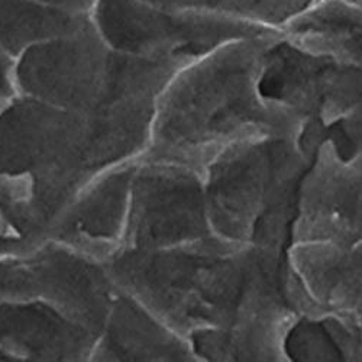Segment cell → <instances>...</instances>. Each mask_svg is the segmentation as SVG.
I'll use <instances>...</instances> for the list:
<instances>
[{"label":"cell","mask_w":362,"mask_h":362,"mask_svg":"<svg viewBox=\"0 0 362 362\" xmlns=\"http://www.w3.org/2000/svg\"><path fill=\"white\" fill-rule=\"evenodd\" d=\"M90 18L117 51L185 62H194L229 41L269 31L228 16L161 8L146 0H99Z\"/></svg>","instance_id":"cell-6"},{"label":"cell","mask_w":362,"mask_h":362,"mask_svg":"<svg viewBox=\"0 0 362 362\" xmlns=\"http://www.w3.org/2000/svg\"><path fill=\"white\" fill-rule=\"evenodd\" d=\"M41 243V239L26 230L12 209L0 206V259L22 254Z\"/></svg>","instance_id":"cell-15"},{"label":"cell","mask_w":362,"mask_h":362,"mask_svg":"<svg viewBox=\"0 0 362 362\" xmlns=\"http://www.w3.org/2000/svg\"><path fill=\"white\" fill-rule=\"evenodd\" d=\"M18 96L15 59L0 52V112Z\"/></svg>","instance_id":"cell-17"},{"label":"cell","mask_w":362,"mask_h":362,"mask_svg":"<svg viewBox=\"0 0 362 362\" xmlns=\"http://www.w3.org/2000/svg\"><path fill=\"white\" fill-rule=\"evenodd\" d=\"M31 193L22 180L0 175V206L9 209H21L23 212Z\"/></svg>","instance_id":"cell-16"},{"label":"cell","mask_w":362,"mask_h":362,"mask_svg":"<svg viewBox=\"0 0 362 362\" xmlns=\"http://www.w3.org/2000/svg\"><path fill=\"white\" fill-rule=\"evenodd\" d=\"M87 19L55 12L37 0H0V52L16 59L29 47L76 31Z\"/></svg>","instance_id":"cell-12"},{"label":"cell","mask_w":362,"mask_h":362,"mask_svg":"<svg viewBox=\"0 0 362 362\" xmlns=\"http://www.w3.org/2000/svg\"><path fill=\"white\" fill-rule=\"evenodd\" d=\"M301 180L293 244L362 247V153L315 145ZM290 245V247H291Z\"/></svg>","instance_id":"cell-8"},{"label":"cell","mask_w":362,"mask_h":362,"mask_svg":"<svg viewBox=\"0 0 362 362\" xmlns=\"http://www.w3.org/2000/svg\"><path fill=\"white\" fill-rule=\"evenodd\" d=\"M317 0H187L186 9L215 13L268 29H283Z\"/></svg>","instance_id":"cell-14"},{"label":"cell","mask_w":362,"mask_h":362,"mask_svg":"<svg viewBox=\"0 0 362 362\" xmlns=\"http://www.w3.org/2000/svg\"><path fill=\"white\" fill-rule=\"evenodd\" d=\"M310 156L297 136H264L235 144L203 171L214 235L236 244L288 251L301 180Z\"/></svg>","instance_id":"cell-5"},{"label":"cell","mask_w":362,"mask_h":362,"mask_svg":"<svg viewBox=\"0 0 362 362\" xmlns=\"http://www.w3.org/2000/svg\"><path fill=\"white\" fill-rule=\"evenodd\" d=\"M156 109L81 113L18 95L0 112V175L29 187L25 222L37 238L106 173L139 161Z\"/></svg>","instance_id":"cell-2"},{"label":"cell","mask_w":362,"mask_h":362,"mask_svg":"<svg viewBox=\"0 0 362 362\" xmlns=\"http://www.w3.org/2000/svg\"><path fill=\"white\" fill-rule=\"evenodd\" d=\"M105 268L116 288L189 339L296 301L287 251L216 235L161 251L124 250Z\"/></svg>","instance_id":"cell-1"},{"label":"cell","mask_w":362,"mask_h":362,"mask_svg":"<svg viewBox=\"0 0 362 362\" xmlns=\"http://www.w3.org/2000/svg\"><path fill=\"white\" fill-rule=\"evenodd\" d=\"M287 255L315 316L344 312L362 301V247L293 244Z\"/></svg>","instance_id":"cell-11"},{"label":"cell","mask_w":362,"mask_h":362,"mask_svg":"<svg viewBox=\"0 0 362 362\" xmlns=\"http://www.w3.org/2000/svg\"><path fill=\"white\" fill-rule=\"evenodd\" d=\"M136 164L117 167L88 185L49 226L45 239L107 264L124 250Z\"/></svg>","instance_id":"cell-9"},{"label":"cell","mask_w":362,"mask_h":362,"mask_svg":"<svg viewBox=\"0 0 362 362\" xmlns=\"http://www.w3.org/2000/svg\"><path fill=\"white\" fill-rule=\"evenodd\" d=\"M269 31L229 41L181 69L160 96L142 158L199 171L226 148L264 136H297L300 125L259 86Z\"/></svg>","instance_id":"cell-3"},{"label":"cell","mask_w":362,"mask_h":362,"mask_svg":"<svg viewBox=\"0 0 362 362\" xmlns=\"http://www.w3.org/2000/svg\"><path fill=\"white\" fill-rule=\"evenodd\" d=\"M42 6L74 18H90L99 0H37Z\"/></svg>","instance_id":"cell-18"},{"label":"cell","mask_w":362,"mask_h":362,"mask_svg":"<svg viewBox=\"0 0 362 362\" xmlns=\"http://www.w3.org/2000/svg\"><path fill=\"white\" fill-rule=\"evenodd\" d=\"M309 323L317 361L362 362V301L344 312L310 316Z\"/></svg>","instance_id":"cell-13"},{"label":"cell","mask_w":362,"mask_h":362,"mask_svg":"<svg viewBox=\"0 0 362 362\" xmlns=\"http://www.w3.org/2000/svg\"><path fill=\"white\" fill-rule=\"evenodd\" d=\"M212 235L203 173L183 164L141 158L132 178L124 250L161 251Z\"/></svg>","instance_id":"cell-7"},{"label":"cell","mask_w":362,"mask_h":362,"mask_svg":"<svg viewBox=\"0 0 362 362\" xmlns=\"http://www.w3.org/2000/svg\"><path fill=\"white\" fill-rule=\"evenodd\" d=\"M187 64L117 51L90 18L76 31L23 51L15 59V80L18 95L74 112L156 109L171 78Z\"/></svg>","instance_id":"cell-4"},{"label":"cell","mask_w":362,"mask_h":362,"mask_svg":"<svg viewBox=\"0 0 362 362\" xmlns=\"http://www.w3.org/2000/svg\"><path fill=\"white\" fill-rule=\"evenodd\" d=\"M92 361L193 362L199 358L189 338L170 327L141 301L116 288Z\"/></svg>","instance_id":"cell-10"}]
</instances>
